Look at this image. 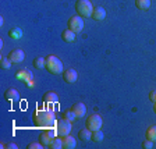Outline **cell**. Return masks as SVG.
I'll return each mask as SVG.
<instances>
[{
	"label": "cell",
	"mask_w": 156,
	"mask_h": 149,
	"mask_svg": "<svg viewBox=\"0 0 156 149\" xmlns=\"http://www.w3.org/2000/svg\"><path fill=\"white\" fill-rule=\"evenodd\" d=\"M34 123L39 127L52 128L56 126V116L52 109H38L34 113Z\"/></svg>",
	"instance_id": "1"
},
{
	"label": "cell",
	"mask_w": 156,
	"mask_h": 149,
	"mask_svg": "<svg viewBox=\"0 0 156 149\" xmlns=\"http://www.w3.org/2000/svg\"><path fill=\"white\" fill-rule=\"evenodd\" d=\"M95 7L92 6V3L89 0H77L75 2V11L80 17L82 18H88V17H92Z\"/></svg>",
	"instance_id": "2"
},
{
	"label": "cell",
	"mask_w": 156,
	"mask_h": 149,
	"mask_svg": "<svg viewBox=\"0 0 156 149\" xmlns=\"http://www.w3.org/2000/svg\"><path fill=\"white\" fill-rule=\"evenodd\" d=\"M46 70H48L50 74H60V73H63L62 60L55 55L46 56Z\"/></svg>",
	"instance_id": "3"
},
{
	"label": "cell",
	"mask_w": 156,
	"mask_h": 149,
	"mask_svg": "<svg viewBox=\"0 0 156 149\" xmlns=\"http://www.w3.org/2000/svg\"><path fill=\"white\" fill-rule=\"evenodd\" d=\"M71 121H67V120H58L56 121V126H55V131L58 137H66L68 134L71 133Z\"/></svg>",
	"instance_id": "4"
},
{
	"label": "cell",
	"mask_w": 156,
	"mask_h": 149,
	"mask_svg": "<svg viewBox=\"0 0 156 149\" xmlns=\"http://www.w3.org/2000/svg\"><path fill=\"white\" fill-rule=\"evenodd\" d=\"M102 124H103V120L99 114H91V116L87 119L85 121V126H87L88 130L91 131H98L102 128Z\"/></svg>",
	"instance_id": "5"
},
{
	"label": "cell",
	"mask_w": 156,
	"mask_h": 149,
	"mask_svg": "<svg viewBox=\"0 0 156 149\" xmlns=\"http://www.w3.org/2000/svg\"><path fill=\"white\" fill-rule=\"evenodd\" d=\"M67 28H70L73 32H75V34L81 32L82 29H84V21H82V17H80L78 14L77 16L70 17V20H68V23H67Z\"/></svg>",
	"instance_id": "6"
},
{
	"label": "cell",
	"mask_w": 156,
	"mask_h": 149,
	"mask_svg": "<svg viewBox=\"0 0 156 149\" xmlns=\"http://www.w3.org/2000/svg\"><path fill=\"white\" fill-rule=\"evenodd\" d=\"M9 59L11 60L13 64H20V63L25 59V53H24L21 49H14V50H11V52L9 53Z\"/></svg>",
	"instance_id": "7"
},
{
	"label": "cell",
	"mask_w": 156,
	"mask_h": 149,
	"mask_svg": "<svg viewBox=\"0 0 156 149\" xmlns=\"http://www.w3.org/2000/svg\"><path fill=\"white\" fill-rule=\"evenodd\" d=\"M77 78H78V74L74 68H68V70L63 71V80H64V82H67V84H74V82L77 81Z\"/></svg>",
	"instance_id": "8"
},
{
	"label": "cell",
	"mask_w": 156,
	"mask_h": 149,
	"mask_svg": "<svg viewBox=\"0 0 156 149\" xmlns=\"http://www.w3.org/2000/svg\"><path fill=\"white\" fill-rule=\"evenodd\" d=\"M71 110L74 112V114L77 117H84L85 113H87V106L81 102H78V103H74L71 107Z\"/></svg>",
	"instance_id": "9"
},
{
	"label": "cell",
	"mask_w": 156,
	"mask_h": 149,
	"mask_svg": "<svg viewBox=\"0 0 156 149\" xmlns=\"http://www.w3.org/2000/svg\"><path fill=\"white\" fill-rule=\"evenodd\" d=\"M75 146H77V141L74 137H71L70 134L63 137V149H74Z\"/></svg>",
	"instance_id": "10"
},
{
	"label": "cell",
	"mask_w": 156,
	"mask_h": 149,
	"mask_svg": "<svg viewBox=\"0 0 156 149\" xmlns=\"http://www.w3.org/2000/svg\"><path fill=\"white\" fill-rule=\"evenodd\" d=\"M42 101L45 102V103H56V102L58 101V96H57V94H56V92L49 91V92H46V94L43 95Z\"/></svg>",
	"instance_id": "11"
},
{
	"label": "cell",
	"mask_w": 156,
	"mask_h": 149,
	"mask_svg": "<svg viewBox=\"0 0 156 149\" xmlns=\"http://www.w3.org/2000/svg\"><path fill=\"white\" fill-rule=\"evenodd\" d=\"M106 17V10L103 7H96L94 9V13H92V18L96 20V21H102Z\"/></svg>",
	"instance_id": "12"
},
{
	"label": "cell",
	"mask_w": 156,
	"mask_h": 149,
	"mask_svg": "<svg viewBox=\"0 0 156 149\" xmlns=\"http://www.w3.org/2000/svg\"><path fill=\"white\" fill-rule=\"evenodd\" d=\"M4 96H6L7 101H18L20 99V94L16 88H9L6 94H4Z\"/></svg>",
	"instance_id": "13"
},
{
	"label": "cell",
	"mask_w": 156,
	"mask_h": 149,
	"mask_svg": "<svg viewBox=\"0 0 156 149\" xmlns=\"http://www.w3.org/2000/svg\"><path fill=\"white\" fill-rule=\"evenodd\" d=\"M62 38H63V41L64 42H67V43H70V42H74V39H75V32H73L70 28H67V29H64L62 32Z\"/></svg>",
	"instance_id": "14"
},
{
	"label": "cell",
	"mask_w": 156,
	"mask_h": 149,
	"mask_svg": "<svg viewBox=\"0 0 156 149\" xmlns=\"http://www.w3.org/2000/svg\"><path fill=\"white\" fill-rule=\"evenodd\" d=\"M48 148H50V149H62L63 148V137L62 138L55 137V138L50 141V144H49Z\"/></svg>",
	"instance_id": "15"
},
{
	"label": "cell",
	"mask_w": 156,
	"mask_h": 149,
	"mask_svg": "<svg viewBox=\"0 0 156 149\" xmlns=\"http://www.w3.org/2000/svg\"><path fill=\"white\" fill-rule=\"evenodd\" d=\"M135 6H136V9L146 11L151 7V0H135Z\"/></svg>",
	"instance_id": "16"
},
{
	"label": "cell",
	"mask_w": 156,
	"mask_h": 149,
	"mask_svg": "<svg viewBox=\"0 0 156 149\" xmlns=\"http://www.w3.org/2000/svg\"><path fill=\"white\" fill-rule=\"evenodd\" d=\"M78 137H80V140L81 141H91L92 138V131L91 130H88V128H85V130H81L80 133H78Z\"/></svg>",
	"instance_id": "17"
},
{
	"label": "cell",
	"mask_w": 156,
	"mask_h": 149,
	"mask_svg": "<svg viewBox=\"0 0 156 149\" xmlns=\"http://www.w3.org/2000/svg\"><path fill=\"white\" fill-rule=\"evenodd\" d=\"M53 138L50 137V134L46 131V133H42L41 134V138H39V142L42 144L43 146H49V144H50V141H52Z\"/></svg>",
	"instance_id": "18"
},
{
	"label": "cell",
	"mask_w": 156,
	"mask_h": 149,
	"mask_svg": "<svg viewBox=\"0 0 156 149\" xmlns=\"http://www.w3.org/2000/svg\"><path fill=\"white\" fill-rule=\"evenodd\" d=\"M34 67L39 68V70H43V68H46V59H43V57L34 59Z\"/></svg>",
	"instance_id": "19"
},
{
	"label": "cell",
	"mask_w": 156,
	"mask_h": 149,
	"mask_svg": "<svg viewBox=\"0 0 156 149\" xmlns=\"http://www.w3.org/2000/svg\"><path fill=\"white\" fill-rule=\"evenodd\" d=\"M145 135H146V138H148V140H151V141H156V126H151V127H148V130H146Z\"/></svg>",
	"instance_id": "20"
},
{
	"label": "cell",
	"mask_w": 156,
	"mask_h": 149,
	"mask_svg": "<svg viewBox=\"0 0 156 149\" xmlns=\"http://www.w3.org/2000/svg\"><path fill=\"white\" fill-rule=\"evenodd\" d=\"M103 138H105V134L102 133L101 130L92 131V138L91 140L94 141V142H101V141H103Z\"/></svg>",
	"instance_id": "21"
},
{
	"label": "cell",
	"mask_w": 156,
	"mask_h": 149,
	"mask_svg": "<svg viewBox=\"0 0 156 149\" xmlns=\"http://www.w3.org/2000/svg\"><path fill=\"white\" fill-rule=\"evenodd\" d=\"M62 116H63V119H64V120H67V121H71V123L75 120V119H77V116H75V114H74V112H73L71 109H70V110H66V112H63V114H62Z\"/></svg>",
	"instance_id": "22"
},
{
	"label": "cell",
	"mask_w": 156,
	"mask_h": 149,
	"mask_svg": "<svg viewBox=\"0 0 156 149\" xmlns=\"http://www.w3.org/2000/svg\"><path fill=\"white\" fill-rule=\"evenodd\" d=\"M0 67L4 70H10L11 68V60L9 57H2L0 59Z\"/></svg>",
	"instance_id": "23"
},
{
	"label": "cell",
	"mask_w": 156,
	"mask_h": 149,
	"mask_svg": "<svg viewBox=\"0 0 156 149\" xmlns=\"http://www.w3.org/2000/svg\"><path fill=\"white\" fill-rule=\"evenodd\" d=\"M9 35L14 39H20L21 38V31H20V29H10Z\"/></svg>",
	"instance_id": "24"
},
{
	"label": "cell",
	"mask_w": 156,
	"mask_h": 149,
	"mask_svg": "<svg viewBox=\"0 0 156 149\" xmlns=\"http://www.w3.org/2000/svg\"><path fill=\"white\" fill-rule=\"evenodd\" d=\"M142 148L144 149H152L153 148V141H151V140L146 138V140L142 142Z\"/></svg>",
	"instance_id": "25"
},
{
	"label": "cell",
	"mask_w": 156,
	"mask_h": 149,
	"mask_svg": "<svg viewBox=\"0 0 156 149\" xmlns=\"http://www.w3.org/2000/svg\"><path fill=\"white\" fill-rule=\"evenodd\" d=\"M43 145L41 142H31L28 145V149H42Z\"/></svg>",
	"instance_id": "26"
},
{
	"label": "cell",
	"mask_w": 156,
	"mask_h": 149,
	"mask_svg": "<svg viewBox=\"0 0 156 149\" xmlns=\"http://www.w3.org/2000/svg\"><path fill=\"white\" fill-rule=\"evenodd\" d=\"M149 101L153 102V103L156 102V89H153V91L149 92Z\"/></svg>",
	"instance_id": "27"
},
{
	"label": "cell",
	"mask_w": 156,
	"mask_h": 149,
	"mask_svg": "<svg viewBox=\"0 0 156 149\" xmlns=\"http://www.w3.org/2000/svg\"><path fill=\"white\" fill-rule=\"evenodd\" d=\"M4 148H7V149H17V145L16 144H7V145H4Z\"/></svg>",
	"instance_id": "28"
},
{
	"label": "cell",
	"mask_w": 156,
	"mask_h": 149,
	"mask_svg": "<svg viewBox=\"0 0 156 149\" xmlns=\"http://www.w3.org/2000/svg\"><path fill=\"white\" fill-rule=\"evenodd\" d=\"M4 24V20H3V17H0V25H3Z\"/></svg>",
	"instance_id": "29"
},
{
	"label": "cell",
	"mask_w": 156,
	"mask_h": 149,
	"mask_svg": "<svg viewBox=\"0 0 156 149\" xmlns=\"http://www.w3.org/2000/svg\"><path fill=\"white\" fill-rule=\"evenodd\" d=\"M153 112H155V114H156V102H155V106H153Z\"/></svg>",
	"instance_id": "30"
}]
</instances>
